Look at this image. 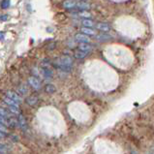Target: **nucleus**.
<instances>
[{
    "mask_svg": "<svg viewBox=\"0 0 154 154\" xmlns=\"http://www.w3.org/2000/svg\"><path fill=\"white\" fill-rule=\"evenodd\" d=\"M72 65H73V60L70 56L68 55H63L61 56L59 59H57L54 63V66L56 68L63 72H70L72 70Z\"/></svg>",
    "mask_w": 154,
    "mask_h": 154,
    "instance_id": "f257e3e1",
    "label": "nucleus"
},
{
    "mask_svg": "<svg viewBox=\"0 0 154 154\" xmlns=\"http://www.w3.org/2000/svg\"><path fill=\"white\" fill-rule=\"evenodd\" d=\"M28 83L29 85L35 90H39L41 88V82L38 80L36 77H30L28 78Z\"/></svg>",
    "mask_w": 154,
    "mask_h": 154,
    "instance_id": "f03ea898",
    "label": "nucleus"
},
{
    "mask_svg": "<svg viewBox=\"0 0 154 154\" xmlns=\"http://www.w3.org/2000/svg\"><path fill=\"white\" fill-rule=\"evenodd\" d=\"M5 96H7V97L11 98V99H13V100L16 101V102L19 103V104H20L21 102H23V99L20 98V96L17 94V92H15V91L9 90V91L6 92V95Z\"/></svg>",
    "mask_w": 154,
    "mask_h": 154,
    "instance_id": "7ed1b4c3",
    "label": "nucleus"
},
{
    "mask_svg": "<svg viewBox=\"0 0 154 154\" xmlns=\"http://www.w3.org/2000/svg\"><path fill=\"white\" fill-rule=\"evenodd\" d=\"M25 103L28 106H30V107H35L39 103V98L35 95H30L25 99Z\"/></svg>",
    "mask_w": 154,
    "mask_h": 154,
    "instance_id": "20e7f679",
    "label": "nucleus"
},
{
    "mask_svg": "<svg viewBox=\"0 0 154 154\" xmlns=\"http://www.w3.org/2000/svg\"><path fill=\"white\" fill-rule=\"evenodd\" d=\"M75 39H76V41L80 42V43H89L90 42V39L88 37V35H85V34H83V33L76 34Z\"/></svg>",
    "mask_w": 154,
    "mask_h": 154,
    "instance_id": "39448f33",
    "label": "nucleus"
},
{
    "mask_svg": "<svg viewBox=\"0 0 154 154\" xmlns=\"http://www.w3.org/2000/svg\"><path fill=\"white\" fill-rule=\"evenodd\" d=\"M41 73L43 75V77L46 79V80H49V79L52 78V71L49 67H42L41 68Z\"/></svg>",
    "mask_w": 154,
    "mask_h": 154,
    "instance_id": "423d86ee",
    "label": "nucleus"
},
{
    "mask_svg": "<svg viewBox=\"0 0 154 154\" xmlns=\"http://www.w3.org/2000/svg\"><path fill=\"white\" fill-rule=\"evenodd\" d=\"M17 122H19V126L23 130H25L27 128V122L25 120V117L23 114H19V117H17Z\"/></svg>",
    "mask_w": 154,
    "mask_h": 154,
    "instance_id": "0eeeda50",
    "label": "nucleus"
},
{
    "mask_svg": "<svg viewBox=\"0 0 154 154\" xmlns=\"http://www.w3.org/2000/svg\"><path fill=\"white\" fill-rule=\"evenodd\" d=\"M76 5H77V1L75 0H65L63 2V7L65 9H76Z\"/></svg>",
    "mask_w": 154,
    "mask_h": 154,
    "instance_id": "6e6552de",
    "label": "nucleus"
},
{
    "mask_svg": "<svg viewBox=\"0 0 154 154\" xmlns=\"http://www.w3.org/2000/svg\"><path fill=\"white\" fill-rule=\"evenodd\" d=\"M3 101H4V103H5L6 105H8V106H12V107H17V108H20V104L19 103H17L16 101H14L13 99L7 97V96H5V97L3 98Z\"/></svg>",
    "mask_w": 154,
    "mask_h": 154,
    "instance_id": "1a4fd4ad",
    "label": "nucleus"
},
{
    "mask_svg": "<svg viewBox=\"0 0 154 154\" xmlns=\"http://www.w3.org/2000/svg\"><path fill=\"white\" fill-rule=\"evenodd\" d=\"M89 8H90V5L88 3L83 2V1L77 2L76 9H79V10H87V9H89Z\"/></svg>",
    "mask_w": 154,
    "mask_h": 154,
    "instance_id": "9d476101",
    "label": "nucleus"
},
{
    "mask_svg": "<svg viewBox=\"0 0 154 154\" xmlns=\"http://www.w3.org/2000/svg\"><path fill=\"white\" fill-rule=\"evenodd\" d=\"M79 50H81L82 51H85V52H89L92 50V47L89 45L88 43H81L80 46H79Z\"/></svg>",
    "mask_w": 154,
    "mask_h": 154,
    "instance_id": "9b49d317",
    "label": "nucleus"
},
{
    "mask_svg": "<svg viewBox=\"0 0 154 154\" xmlns=\"http://www.w3.org/2000/svg\"><path fill=\"white\" fill-rule=\"evenodd\" d=\"M44 90H45V92L48 94H52V93H54V92L56 91V88H55V86L54 85H51V83H48V85H45V88H44Z\"/></svg>",
    "mask_w": 154,
    "mask_h": 154,
    "instance_id": "f8f14e48",
    "label": "nucleus"
},
{
    "mask_svg": "<svg viewBox=\"0 0 154 154\" xmlns=\"http://www.w3.org/2000/svg\"><path fill=\"white\" fill-rule=\"evenodd\" d=\"M87 54H88V52H85V51H82L81 50H79V51H76L74 52V55L78 59H83V58H85V57H86Z\"/></svg>",
    "mask_w": 154,
    "mask_h": 154,
    "instance_id": "ddd939ff",
    "label": "nucleus"
},
{
    "mask_svg": "<svg viewBox=\"0 0 154 154\" xmlns=\"http://www.w3.org/2000/svg\"><path fill=\"white\" fill-rule=\"evenodd\" d=\"M96 27H97V29L101 30V31H103V32H108V31H109V29H111V26H109V24L103 23H98Z\"/></svg>",
    "mask_w": 154,
    "mask_h": 154,
    "instance_id": "4468645a",
    "label": "nucleus"
},
{
    "mask_svg": "<svg viewBox=\"0 0 154 154\" xmlns=\"http://www.w3.org/2000/svg\"><path fill=\"white\" fill-rule=\"evenodd\" d=\"M82 32L85 35H88V36H93L96 34V32L91 27H85V26L82 28Z\"/></svg>",
    "mask_w": 154,
    "mask_h": 154,
    "instance_id": "2eb2a0df",
    "label": "nucleus"
},
{
    "mask_svg": "<svg viewBox=\"0 0 154 154\" xmlns=\"http://www.w3.org/2000/svg\"><path fill=\"white\" fill-rule=\"evenodd\" d=\"M77 16L81 17H85V19H90L91 17V14L89 12H87L86 10H82L81 12L77 13Z\"/></svg>",
    "mask_w": 154,
    "mask_h": 154,
    "instance_id": "dca6fc26",
    "label": "nucleus"
},
{
    "mask_svg": "<svg viewBox=\"0 0 154 154\" xmlns=\"http://www.w3.org/2000/svg\"><path fill=\"white\" fill-rule=\"evenodd\" d=\"M0 116H3L6 117H12V112L3 108H0Z\"/></svg>",
    "mask_w": 154,
    "mask_h": 154,
    "instance_id": "f3484780",
    "label": "nucleus"
},
{
    "mask_svg": "<svg viewBox=\"0 0 154 154\" xmlns=\"http://www.w3.org/2000/svg\"><path fill=\"white\" fill-rule=\"evenodd\" d=\"M82 25H85V27H91L92 28L94 26V23L92 20L86 19V20H82Z\"/></svg>",
    "mask_w": 154,
    "mask_h": 154,
    "instance_id": "a211bd4d",
    "label": "nucleus"
},
{
    "mask_svg": "<svg viewBox=\"0 0 154 154\" xmlns=\"http://www.w3.org/2000/svg\"><path fill=\"white\" fill-rule=\"evenodd\" d=\"M9 118L10 117H6V116H0V123L2 124L6 125L9 127Z\"/></svg>",
    "mask_w": 154,
    "mask_h": 154,
    "instance_id": "6ab92c4d",
    "label": "nucleus"
},
{
    "mask_svg": "<svg viewBox=\"0 0 154 154\" xmlns=\"http://www.w3.org/2000/svg\"><path fill=\"white\" fill-rule=\"evenodd\" d=\"M9 151V146L6 144H2L0 143V153H6Z\"/></svg>",
    "mask_w": 154,
    "mask_h": 154,
    "instance_id": "aec40b11",
    "label": "nucleus"
},
{
    "mask_svg": "<svg viewBox=\"0 0 154 154\" xmlns=\"http://www.w3.org/2000/svg\"><path fill=\"white\" fill-rule=\"evenodd\" d=\"M10 6V0H2L1 2V8L2 9H7Z\"/></svg>",
    "mask_w": 154,
    "mask_h": 154,
    "instance_id": "412c9836",
    "label": "nucleus"
},
{
    "mask_svg": "<svg viewBox=\"0 0 154 154\" xmlns=\"http://www.w3.org/2000/svg\"><path fill=\"white\" fill-rule=\"evenodd\" d=\"M0 131L2 132H5V133H7V126L2 124V123H0Z\"/></svg>",
    "mask_w": 154,
    "mask_h": 154,
    "instance_id": "4be33fe9",
    "label": "nucleus"
},
{
    "mask_svg": "<svg viewBox=\"0 0 154 154\" xmlns=\"http://www.w3.org/2000/svg\"><path fill=\"white\" fill-rule=\"evenodd\" d=\"M6 137H7V134L5 133V132L0 131V139H3V138H6Z\"/></svg>",
    "mask_w": 154,
    "mask_h": 154,
    "instance_id": "5701e85b",
    "label": "nucleus"
},
{
    "mask_svg": "<svg viewBox=\"0 0 154 154\" xmlns=\"http://www.w3.org/2000/svg\"><path fill=\"white\" fill-rule=\"evenodd\" d=\"M1 17H0V20H8V16L4 15V16H0Z\"/></svg>",
    "mask_w": 154,
    "mask_h": 154,
    "instance_id": "b1692460",
    "label": "nucleus"
},
{
    "mask_svg": "<svg viewBox=\"0 0 154 154\" xmlns=\"http://www.w3.org/2000/svg\"><path fill=\"white\" fill-rule=\"evenodd\" d=\"M4 39V35L2 34V32H0V40H3Z\"/></svg>",
    "mask_w": 154,
    "mask_h": 154,
    "instance_id": "393cba45",
    "label": "nucleus"
}]
</instances>
